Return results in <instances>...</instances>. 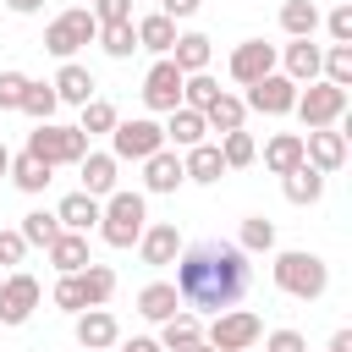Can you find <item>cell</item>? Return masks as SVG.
<instances>
[{
  "label": "cell",
  "instance_id": "obj_1",
  "mask_svg": "<svg viewBox=\"0 0 352 352\" xmlns=\"http://www.w3.org/2000/svg\"><path fill=\"white\" fill-rule=\"evenodd\" d=\"M170 286H176V297H182L187 314H209V319H214V314H226V308H236V302L248 297L253 264H248V253H242L236 242L209 236V242L182 248Z\"/></svg>",
  "mask_w": 352,
  "mask_h": 352
},
{
  "label": "cell",
  "instance_id": "obj_2",
  "mask_svg": "<svg viewBox=\"0 0 352 352\" xmlns=\"http://www.w3.org/2000/svg\"><path fill=\"white\" fill-rule=\"evenodd\" d=\"M270 275H275V286H280L286 297H297V302H319V297L330 292V264H324L319 253H308V248L275 253Z\"/></svg>",
  "mask_w": 352,
  "mask_h": 352
},
{
  "label": "cell",
  "instance_id": "obj_3",
  "mask_svg": "<svg viewBox=\"0 0 352 352\" xmlns=\"http://www.w3.org/2000/svg\"><path fill=\"white\" fill-rule=\"evenodd\" d=\"M143 226H148V204H143V192L116 187V192L99 204V226H94V231H99L110 248H138Z\"/></svg>",
  "mask_w": 352,
  "mask_h": 352
},
{
  "label": "cell",
  "instance_id": "obj_4",
  "mask_svg": "<svg viewBox=\"0 0 352 352\" xmlns=\"http://www.w3.org/2000/svg\"><path fill=\"white\" fill-rule=\"evenodd\" d=\"M22 154H33L38 165H77L82 154H88V138L77 132V126H55V121H38L33 132H28V148Z\"/></svg>",
  "mask_w": 352,
  "mask_h": 352
},
{
  "label": "cell",
  "instance_id": "obj_5",
  "mask_svg": "<svg viewBox=\"0 0 352 352\" xmlns=\"http://www.w3.org/2000/svg\"><path fill=\"white\" fill-rule=\"evenodd\" d=\"M258 336H264V319H258L253 308H226V314H214V319L204 324V341H209L214 352H253Z\"/></svg>",
  "mask_w": 352,
  "mask_h": 352
},
{
  "label": "cell",
  "instance_id": "obj_6",
  "mask_svg": "<svg viewBox=\"0 0 352 352\" xmlns=\"http://www.w3.org/2000/svg\"><path fill=\"white\" fill-rule=\"evenodd\" d=\"M99 38V22H94V11L88 6H66L50 28H44V50L55 55V60H72L82 44H94Z\"/></svg>",
  "mask_w": 352,
  "mask_h": 352
},
{
  "label": "cell",
  "instance_id": "obj_7",
  "mask_svg": "<svg viewBox=\"0 0 352 352\" xmlns=\"http://www.w3.org/2000/svg\"><path fill=\"white\" fill-rule=\"evenodd\" d=\"M292 116L314 132V126H341V116H346V88H336V82H308V88H297V104H292Z\"/></svg>",
  "mask_w": 352,
  "mask_h": 352
},
{
  "label": "cell",
  "instance_id": "obj_8",
  "mask_svg": "<svg viewBox=\"0 0 352 352\" xmlns=\"http://www.w3.org/2000/svg\"><path fill=\"white\" fill-rule=\"evenodd\" d=\"M160 148H165V132H160V121H148V116L116 121V132H110V160H116V165H121V160L143 165V160L160 154Z\"/></svg>",
  "mask_w": 352,
  "mask_h": 352
},
{
  "label": "cell",
  "instance_id": "obj_9",
  "mask_svg": "<svg viewBox=\"0 0 352 352\" xmlns=\"http://www.w3.org/2000/svg\"><path fill=\"white\" fill-rule=\"evenodd\" d=\"M38 302H44V286H38L28 270L0 275V324H28Z\"/></svg>",
  "mask_w": 352,
  "mask_h": 352
},
{
  "label": "cell",
  "instance_id": "obj_10",
  "mask_svg": "<svg viewBox=\"0 0 352 352\" xmlns=\"http://www.w3.org/2000/svg\"><path fill=\"white\" fill-rule=\"evenodd\" d=\"M302 165H314L319 176H336L346 165V132L341 126H314L302 138Z\"/></svg>",
  "mask_w": 352,
  "mask_h": 352
},
{
  "label": "cell",
  "instance_id": "obj_11",
  "mask_svg": "<svg viewBox=\"0 0 352 352\" xmlns=\"http://www.w3.org/2000/svg\"><path fill=\"white\" fill-rule=\"evenodd\" d=\"M143 104H148L154 116H170V110L182 104V72L170 66V55H160V60L148 66V77H143Z\"/></svg>",
  "mask_w": 352,
  "mask_h": 352
},
{
  "label": "cell",
  "instance_id": "obj_12",
  "mask_svg": "<svg viewBox=\"0 0 352 352\" xmlns=\"http://www.w3.org/2000/svg\"><path fill=\"white\" fill-rule=\"evenodd\" d=\"M248 110H258V116H292V104H297V82L292 77H280V72H270V77H258L253 88H248V99H242Z\"/></svg>",
  "mask_w": 352,
  "mask_h": 352
},
{
  "label": "cell",
  "instance_id": "obj_13",
  "mask_svg": "<svg viewBox=\"0 0 352 352\" xmlns=\"http://www.w3.org/2000/svg\"><path fill=\"white\" fill-rule=\"evenodd\" d=\"M72 336H77L82 352H110V346H121V324H116L110 308H82L77 324H72Z\"/></svg>",
  "mask_w": 352,
  "mask_h": 352
},
{
  "label": "cell",
  "instance_id": "obj_14",
  "mask_svg": "<svg viewBox=\"0 0 352 352\" xmlns=\"http://www.w3.org/2000/svg\"><path fill=\"white\" fill-rule=\"evenodd\" d=\"M270 72H275V44H264V38H242V44L231 50V82L253 88V82L270 77Z\"/></svg>",
  "mask_w": 352,
  "mask_h": 352
},
{
  "label": "cell",
  "instance_id": "obj_15",
  "mask_svg": "<svg viewBox=\"0 0 352 352\" xmlns=\"http://www.w3.org/2000/svg\"><path fill=\"white\" fill-rule=\"evenodd\" d=\"M182 248H187V242H182L176 220H154V226H143V236H138V253H143V264H154V270L176 264Z\"/></svg>",
  "mask_w": 352,
  "mask_h": 352
},
{
  "label": "cell",
  "instance_id": "obj_16",
  "mask_svg": "<svg viewBox=\"0 0 352 352\" xmlns=\"http://www.w3.org/2000/svg\"><path fill=\"white\" fill-rule=\"evenodd\" d=\"M275 60L286 66L280 77H292V82L302 88V82H319V60H324V50H319L314 38H292L286 50H275Z\"/></svg>",
  "mask_w": 352,
  "mask_h": 352
},
{
  "label": "cell",
  "instance_id": "obj_17",
  "mask_svg": "<svg viewBox=\"0 0 352 352\" xmlns=\"http://www.w3.org/2000/svg\"><path fill=\"white\" fill-rule=\"evenodd\" d=\"M165 143L176 148V154H187V148H198V143H209V126H204V116L198 110H187V104H176L170 116H165Z\"/></svg>",
  "mask_w": 352,
  "mask_h": 352
},
{
  "label": "cell",
  "instance_id": "obj_18",
  "mask_svg": "<svg viewBox=\"0 0 352 352\" xmlns=\"http://www.w3.org/2000/svg\"><path fill=\"white\" fill-rule=\"evenodd\" d=\"M50 88H55V99H60V104H77V110H82V104L94 99V88H99V82H94V72H88V66L60 60V72H55V82H50Z\"/></svg>",
  "mask_w": 352,
  "mask_h": 352
},
{
  "label": "cell",
  "instance_id": "obj_19",
  "mask_svg": "<svg viewBox=\"0 0 352 352\" xmlns=\"http://www.w3.org/2000/svg\"><path fill=\"white\" fill-rule=\"evenodd\" d=\"M116 170H121V165H116L110 154H94V148H88L82 160H77V176H82V192H88V198H99V204H104V198L116 192Z\"/></svg>",
  "mask_w": 352,
  "mask_h": 352
},
{
  "label": "cell",
  "instance_id": "obj_20",
  "mask_svg": "<svg viewBox=\"0 0 352 352\" xmlns=\"http://www.w3.org/2000/svg\"><path fill=\"white\" fill-rule=\"evenodd\" d=\"M187 176H182V154L176 148H160L143 160V192H176Z\"/></svg>",
  "mask_w": 352,
  "mask_h": 352
},
{
  "label": "cell",
  "instance_id": "obj_21",
  "mask_svg": "<svg viewBox=\"0 0 352 352\" xmlns=\"http://www.w3.org/2000/svg\"><path fill=\"white\" fill-rule=\"evenodd\" d=\"M55 220H60V231H82V236H88V231L99 226V198H88V192L77 187V192H66V198L55 204Z\"/></svg>",
  "mask_w": 352,
  "mask_h": 352
},
{
  "label": "cell",
  "instance_id": "obj_22",
  "mask_svg": "<svg viewBox=\"0 0 352 352\" xmlns=\"http://www.w3.org/2000/svg\"><path fill=\"white\" fill-rule=\"evenodd\" d=\"M209 55H214V44H209L204 33H176V44H170V66H176L182 77L209 72Z\"/></svg>",
  "mask_w": 352,
  "mask_h": 352
},
{
  "label": "cell",
  "instance_id": "obj_23",
  "mask_svg": "<svg viewBox=\"0 0 352 352\" xmlns=\"http://www.w3.org/2000/svg\"><path fill=\"white\" fill-rule=\"evenodd\" d=\"M138 314H143L148 324H165L170 314H182V297H176V286H170V280H148V286L138 292Z\"/></svg>",
  "mask_w": 352,
  "mask_h": 352
},
{
  "label": "cell",
  "instance_id": "obj_24",
  "mask_svg": "<svg viewBox=\"0 0 352 352\" xmlns=\"http://www.w3.org/2000/svg\"><path fill=\"white\" fill-rule=\"evenodd\" d=\"M154 341H160L165 352H187V346H198V341H204V319L182 308V314H170V319L160 324V336H154Z\"/></svg>",
  "mask_w": 352,
  "mask_h": 352
},
{
  "label": "cell",
  "instance_id": "obj_25",
  "mask_svg": "<svg viewBox=\"0 0 352 352\" xmlns=\"http://www.w3.org/2000/svg\"><path fill=\"white\" fill-rule=\"evenodd\" d=\"M182 176H187V182H204V187H214V182L226 176V160H220V148H214V143H198V148H187V154H182Z\"/></svg>",
  "mask_w": 352,
  "mask_h": 352
},
{
  "label": "cell",
  "instance_id": "obj_26",
  "mask_svg": "<svg viewBox=\"0 0 352 352\" xmlns=\"http://www.w3.org/2000/svg\"><path fill=\"white\" fill-rule=\"evenodd\" d=\"M280 192H286V204L308 209V204H319V198H324V176H319L314 165H297V170H286V176H280Z\"/></svg>",
  "mask_w": 352,
  "mask_h": 352
},
{
  "label": "cell",
  "instance_id": "obj_27",
  "mask_svg": "<svg viewBox=\"0 0 352 352\" xmlns=\"http://www.w3.org/2000/svg\"><path fill=\"white\" fill-rule=\"evenodd\" d=\"M44 253H50V264H55L60 275H77L82 264H94V258H88V236H82V231H60Z\"/></svg>",
  "mask_w": 352,
  "mask_h": 352
},
{
  "label": "cell",
  "instance_id": "obj_28",
  "mask_svg": "<svg viewBox=\"0 0 352 352\" xmlns=\"http://www.w3.org/2000/svg\"><path fill=\"white\" fill-rule=\"evenodd\" d=\"M132 28H138V50H154V55H170V44H176V22H170L165 11H148V16H138Z\"/></svg>",
  "mask_w": 352,
  "mask_h": 352
},
{
  "label": "cell",
  "instance_id": "obj_29",
  "mask_svg": "<svg viewBox=\"0 0 352 352\" xmlns=\"http://www.w3.org/2000/svg\"><path fill=\"white\" fill-rule=\"evenodd\" d=\"M297 165H302V132H275V138L264 143V170L286 176V170H297Z\"/></svg>",
  "mask_w": 352,
  "mask_h": 352
},
{
  "label": "cell",
  "instance_id": "obj_30",
  "mask_svg": "<svg viewBox=\"0 0 352 352\" xmlns=\"http://www.w3.org/2000/svg\"><path fill=\"white\" fill-rule=\"evenodd\" d=\"M242 121H248V104H242L236 94H220V99L204 110V126L220 132V138H226V132H242Z\"/></svg>",
  "mask_w": 352,
  "mask_h": 352
},
{
  "label": "cell",
  "instance_id": "obj_31",
  "mask_svg": "<svg viewBox=\"0 0 352 352\" xmlns=\"http://www.w3.org/2000/svg\"><path fill=\"white\" fill-rule=\"evenodd\" d=\"M6 176H11V182L28 192V198H38V192L55 182V176H50V165H38L33 154H11V170H6Z\"/></svg>",
  "mask_w": 352,
  "mask_h": 352
},
{
  "label": "cell",
  "instance_id": "obj_32",
  "mask_svg": "<svg viewBox=\"0 0 352 352\" xmlns=\"http://www.w3.org/2000/svg\"><path fill=\"white\" fill-rule=\"evenodd\" d=\"M77 280H82L88 308H104V302L116 297V270H110V264H82V270H77Z\"/></svg>",
  "mask_w": 352,
  "mask_h": 352
},
{
  "label": "cell",
  "instance_id": "obj_33",
  "mask_svg": "<svg viewBox=\"0 0 352 352\" xmlns=\"http://www.w3.org/2000/svg\"><path fill=\"white\" fill-rule=\"evenodd\" d=\"M280 28H286L292 38H314V33H319V6H314V0H286V6H280Z\"/></svg>",
  "mask_w": 352,
  "mask_h": 352
},
{
  "label": "cell",
  "instance_id": "obj_34",
  "mask_svg": "<svg viewBox=\"0 0 352 352\" xmlns=\"http://www.w3.org/2000/svg\"><path fill=\"white\" fill-rule=\"evenodd\" d=\"M22 116H33V126L38 121H55V110H60V99H55V88L50 82H33L28 77V88H22V104H16Z\"/></svg>",
  "mask_w": 352,
  "mask_h": 352
},
{
  "label": "cell",
  "instance_id": "obj_35",
  "mask_svg": "<svg viewBox=\"0 0 352 352\" xmlns=\"http://www.w3.org/2000/svg\"><path fill=\"white\" fill-rule=\"evenodd\" d=\"M16 231H22V242H28V248H50V242L60 236V220H55V209H28Z\"/></svg>",
  "mask_w": 352,
  "mask_h": 352
},
{
  "label": "cell",
  "instance_id": "obj_36",
  "mask_svg": "<svg viewBox=\"0 0 352 352\" xmlns=\"http://www.w3.org/2000/svg\"><path fill=\"white\" fill-rule=\"evenodd\" d=\"M220 94H226V88H220L209 72H192V77H182V104H187V110H198V116H204V110H209Z\"/></svg>",
  "mask_w": 352,
  "mask_h": 352
},
{
  "label": "cell",
  "instance_id": "obj_37",
  "mask_svg": "<svg viewBox=\"0 0 352 352\" xmlns=\"http://www.w3.org/2000/svg\"><path fill=\"white\" fill-rule=\"evenodd\" d=\"M116 121H121V116H116V104L94 94V99L82 104V116H77V132H82V138H99V132H116Z\"/></svg>",
  "mask_w": 352,
  "mask_h": 352
},
{
  "label": "cell",
  "instance_id": "obj_38",
  "mask_svg": "<svg viewBox=\"0 0 352 352\" xmlns=\"http://www.w3.org/2000/svg\"><path fill=\"white\" fill-rule=\"evenodd\" d=\"M214 148H220L226 170H242V165H253V160H258V143H253V132H248V126H242V132H226Z\"/></svg>",
  "mask_w": 352,
  "mask_h": 352
},
{
  "label": "cell",
  "instance_id": "obj_39",
  "mask_svg": "<svg viewBox=\"0 0 352 352\" xmlns=\"http://www.w3.org/2000/svg\"><path fill=\"white\" fill-rule=\"evenodd\" d=\"M236 248H242V253H270V248H275V220H270V214H248L242 231H236Z\"/></svg>",
  "mask_w": 352,
  "mask_h": 352
},
{
  "label": "cell",
  "instance_id": "obj_40",
  "mask_svg": "<svg viewBox=\"0 0 352 352\" xmlns=\"http://www.w3.org/2000/svg\"><path fill=\"white\" fill-rule=\"evenodd\" d=\"M99 44L110 60H132L138 55V28L132 22H116V28H99Z\"/></svg>",
  "mask_w": 352,
  "mask_h": 352
},
{
  "label": "cell",
  "instance_id": "obj_41",
  "mask_svg": "<svg viewBox=\"0 0 352 352\" xmlns=\"http://www.w3.org/2000/svg\"><path fill=\"white\" fill-rule=\"evenodd\" d=\"M319 77L336 82V88H352V44H330L324 60H319Z\"/></svg>",
  "mask_w": 352,
  "mask_h": 352
},
{
  "label": "cell",
  "instance_id": "obj_42",
  "mask_svg": "<svg viewBox=\"0 0 352 352\" xmlns=\"http://www.w3.org/2000/svg\"><path fill=\"white\" fill-rule=\"evenodd\" d=\"M50 297H55V308H60V314H72V319L88 308V297H82V280H77V275H60Z\"/></svg>",
  "mask_w": 352,
  "mask_h": 352
},
{
  "label": "cell",
  "instance_id": "obj_43",
  "mask_svg": "<svg viewBox=\"0 0 352 352\" xmlns=\"http://www.w3.org/2000/svg\"><path fill=\"white\" fill-rule=\"evenodd\" d=\"M94 22L99 28H116V22H132V0H88Z\"/></svg>",
  "mask_w": 352,
  "mask_h": 352
},
{
  "label": "cell",
  "instance_id": "obj_44",
  "mask_svg": "<svg viewBox=\"0 0 352 352\" xmlns=\"http://www.w3.org/2000/svg\"><path fill=\"white\" fill-rule=\"evenodd\" d=\"M324 22V33L336 38V44H352V6H336L330 16H319Z\"/></svg>",
  "mask_w": 352,
  "mask_h": 352
},
{
  "label": "cell",
  "instance_id": "obj_45",
  "mask_svg": "<svg viewBox=\"0 0 352 352\" xmlns=\"http://www.w3.org/2000/svg\"><path fill=\"white\" fill-rule=\"evenodd\" d=\"M28 88V72H0V110H16Z\"/></svg>",
  "mask_w": 352,
  "mask_h": 352
},
{
  "label": "cell",
  "instance_id": "obj_46",
  "mask_svg": "<svg viewBox=\"0 0 352 352\" xmlns=\"http://www.w3.org/2000/svg\"><path fill=\"white\" fill-rule=\"evenodd\" d=\"M264 352H308V341H302V330H270Z\"/></svg>",
  "mask_w": 352,
  "mask_h": 352
},
{
  "label": "cell",
  "instance_id": "obj_47",
  "mask_svg": "<svg viewBox=\"0 0 352 352\" xmlns=\"http://www.w3.org/2000/svg\"><path fill=\"white\" fill-rule=\"evenodd\" d=\"M22 258H28L22 231H0V264H22Z\"/></svg>",
  "mask_w": 352,
  "mask_h": 352
},
{
  "label": "cell",
  "instance_id": "obj_48",
  "mask_svg": "<svg viewBox=\"0 0 352 352\" xmlns=\"http://www.w3.org/2000/svg\"><path fill=\"white\" fill-rule=\"evenodd\" d=\"M198 6H204V0H160V11H165L170 22H187V16H198Z\"/></svg>",
  "mask_w": 352,
  "mask_h": 352
},
{
  "label": "cell",
  "instance_id": "obj_49",
  "mask_svg": "<svg viewBox=\"0 0 352 352\" xmlns=\"http://www.w3.org/2000/svg\"><path fill=\"white\" fill-rule=\"evenodd\" d=\"M121 352H165V346H160V341H154V336H132V341H126V346H121Z\"/></svg>",
  "mask_w": 352,
  "mask_h": 352
},
{
  "label": "cell",
  "instance_id": "obj_50",
  "mask_svg": "<svg viewBox=\"0 0 352 352\" xmlns=\"http://www.w3.org/2000/svg\"><path fill=\"white\" fill-rule=\"evenodd\" d=\"M6 11H16V16H33V11H44V0H6Z\"/></svg>",
  "mask_w": 352,
  "mask_h": 352
},
{
  "label": "cell",
  "instance_id": "obj_51",
  "mask_svg": "<svg viewBox=\"0 0 352 352\" xmlns=\"http://www.w3.org/2000/svg\"><path fill=\"white\" fill-rule=\"evenodd\" d=\"M330 352H352V330H336L330 336Z\"/></svg>",
  "mask_w": 352,
  "mask_h": 352
},
{
  "label": "cell",
  "instance_id": "obj_52",
  "mask_svg": "<svg viewBox=\"0 0 352 352\" xmlns=\"http://www.w3.org/2000/svg\"><path fill=\"white\" fill-rule=\"evenodd\" d=\"M11 170V148H6V138H0V176Z\"/></svg>",
  "mask_w": 352,
  "mask_h": 352
},
{
  "label": "cell",
  "instance_id": "obj_53",
  "mask_svg": "<svg viewBox=\"0 0 352 352\" xmlns=\"http://www.w3.org/2000/svg\"><path fill=\"white\" fill-rule=\"evenodd\" d=\"M187 352H214V346H209V341H198V346H187Z\"/></svg>",
  "mask_w": 352,
  "mask_h": 352
},
{
  "label": "cell",
  "instance_id": "obj_54",
  "mask_svg": "<svg viewBox=\"0 0 352 352\" xmlns=\"http://www.w3.org/2000/svg\"><path fill=\"white\" fill-rule=\"evenodd\" d=\"M336 6H352V0H336Z\"/></svg>",
  "mask_w": 352,
  "mask_h": 352
},
{
  "label": "cell",
  "instance_id": "obj_55",
  "mask_svg": "<svg viewBox=\"0 0 352 352\" xmlns=\"http://www.w3.org/2000/svg\"><path fill=\"white\" fill-rule=\"evenodd\" d=\"M110 352H121V346H110Z\"/></svg>",
  "mask_w": 352,
  "mask_h": 352
}]
</instances>
